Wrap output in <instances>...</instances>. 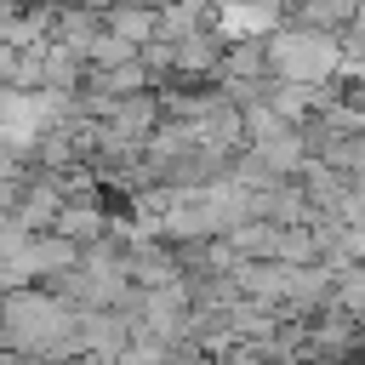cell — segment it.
I'll list each match as a JSON object with an SVG mask.
<instances>
[{
	"mask_svg": "<svg viewBox=\"0 0 365 365\" xmlns=\"http://www.w3.org/2000/svg\"><path fill=\"white\" fill-rule=\"evenodd\" d=\"M108 34H120L125 46H154V6H108Z\"/></svg>",
	"mask_w": 365,
	"mask_h": 365,
	"instance_id": "2",
	"label": "cell"
},
{
	"mask_svg": "<svg viewBox=\"0 0 365 365\" xmlns=\"http://www.w3.org/2000/svg\"><path fill=\"white\" fill-rule=\"evenodd\" d=\"M262 57H268V74H279L285 86H319V74L336 68V46L319 29H285L262 46Z\"/></svg>",
	"mask_w": 365,
	"mask_h": 365,
	"instance_id": "1",
	"label": "cell"
},
{
	"mask_svg": "<svg viewBox=\"0 0 365 365\" xmlns=\"http://www.w3.org/2000/svg\"><path fill=\"white\" fill-rule=\"evenodd\" d=\"M51 234H63L68 245H86V240L103 234V211H97V205H63L57 222H51Z\"/></svg>",
	"mask_w": 365,
	"mask_h": 365,
	"instance_id": "3",
	"label": "cell"
}]
</instances>
